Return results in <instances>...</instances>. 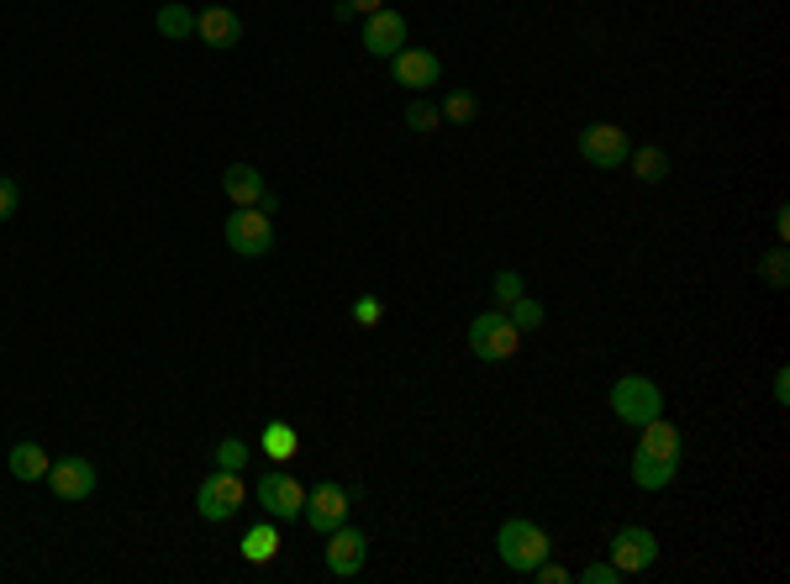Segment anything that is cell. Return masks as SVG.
<instances>
[{
    "label": "cell",
    "instance_id": "6da1fadb",
    "mask_svg": "<svg viewBox=\"0 0 790 584\" xmlns=\"http://www.w3.org/2000/svg\"><path fill=\"white\" fill-rule=\"evenodd\" d=\"M496 547H501V558H507L511 574H532V568L548 558V532L538 522H522V516H511V522H501V532H496Z\"/></svg>",
    "mask_w": 790,
    "mask_h": 584
},
{
    "label": "cell",
    "instance_id": "7a4b0ae2",
    "mask_svg": "<svg viewBox=\"0 0 790 584\" xmlns=\"http://www.w3.org/2000/svg\"><path fill=\"white\" fill-rule=\"evenodd\" d=\"M611 411H617V422L643 426L653 416H664V390L653 380H643V374H622L611 384Z\"/></svg>",
    "mask_w": 790,
    "mask_h": 584
},
{
    "label": "cell",
    "instance_id": "3957f363",
    "mask_svg": "<svg viewBox=\"0 0 790 584\" xmlns=\"http://www.w3.org/2000/svg\"><path fill=\"white\" fill-rule=\"evenodd\" d=\"M517 348H522V332L507 322V311H480L469 322V353L474 359L507 363V359H517Z\"/></svg>",
    "mask_w": 790,
    "mask_h": 584
},
{
    "label": "cell",
    "instance_id": "277c9868",
    "mask_svg": "<svg viewBox=\"0 0 790 584\" xmlns=\"http://www.w3.org/2000/svg\"><path fill=\"white\" fill-rule=\"evenodd\" d=\"M248 490H243V474H227V469H211L196 490V511H201L206 522H232L238 511H243Z\"/></svg>",
    "mask_w": 790,
    "mask_h": 584
},
{
    "label": "cell",
    "instance_id": "5b68a950",
    "mask_svg": "<svg viewBox=\"0 0 790 584\" xmlns=\"http://www.w3.org/2000/svg\"><path fill=\"white\" fill-rule=\"evenodd\" d=\"M227 248H232L238 259H263V253L274 248V222H269V211H259V205H238V211L227 217Z\"/></svg>",
    "mask_w": 790,
    "mask_h": 584
},
{
    "label": "cell",
    "instance_id": "8992f818",
    "mask_svg": "<svg viewBox=\"0 0 790 584\" xmlns=\"http://www.w3.org/2000/svg\"><path fill=\"white\" fill-rule=\"evenodd\" d=\"M253 495H259V505L269 511V522H296V516L306 511V484L296 480V474H284V469L259 474Z\"/></svg>",
    "mask_w": 790,
    "mask_h": 584
},
{
    "label": "cell",
    "instance_id": "52a82bcc",
    "mask_svg": "<svg viewBox=\"0 0 790 584\" xmlns=\"http://www.w3.org/2000/svg\"><path fill=\"white\" fill-rule=\"evenodd\" d=\"M580 159L590 163V169H622L632 153V142L622 127H611V121H590V127H580Z\"/></svg>",
    "mask_w": 790,
    "mask_h": 584
},
{
    "label": "cell",
    "instance_id": "ba28073f",
    "mask_svg": "<svg viewBox=\"0 0 790 584\" xmlns=\"http://www.w3.org/2000/svg\"><path fill=\"white\" fill-rule=\"evenodd\" d=\"M301 516H306V526H311V532H322V537L327 532H338V526L348 522V490L343 484H332V480L317 484V490H306Z\"/></svg>",
    "mask_w": 790,
    "mask_h": 584
},
{
    "label": "cell",
    "instance_id": "9c48e42d",
    "mask_svg": "<svg viewBox=\"0 0 790 584\" xmlns=\"http://www.w3.org/2000/svg\"><path fill=\"white\" fill-rule=\"evenodd\" d=\"M659 558V537H653L649 526H622L617 537H611V564L622 568V574H643V568Z\"/></svg>",
    "mask_w": 790,
    "mask_h": 584
},
{
    "label": "cell",
    "instance_id": "30bf717a",
    "mask_svg": "<svg viewBox=\"0 0 790 584\" xmlns=\"http://www.w3.org/2000/svg\"><path fill=\"white\" fill-rule=\"evenodd\" d=\"M390 74H396V84H406L411 95H427L432 84L443 80V63H438V53H427V48H401V53L390 59Z\"/></svg>",
    "mask_w": 790,
    "mask_h": 584
},
{
    "label": "cell",
    "instance_id": "8fae6325",
    "mask_svg": "<svg viewBox=\"0 0 790 584\" xmlns=\"http://www.w3.org/2000/svg\"><path fill=\"white\" fill-rule=\"evenodd\" d=\"M406 48V17L401 11H369V21H364V53L369 59H396Z\"/></svg>",
    "mask_w": 790,
    "mask_h": 584
},
{
    "label": "cell",
    "instance_id": "7c38bea8",
    "mask_svg": "<svg viewBox=\"0 0 790 584\" xmlns=\"http://www.w3.org/2000/svg\"><path fill=\"white\" fill-rule=\"evenodd\" d=\"M369 558V537L359 532V526H338V532H327V568L338 574V580H348V574H359Z\"/></svg>",
    "mask_w": 790,
    "mask_h": 584
},
{
    "label": "cell",
    "instance_id": "4fadbf2b",
    "mask_svg": "<svg viewBox=\"0 0 790 584\" xmlns=\"http://www.w3.org/2000/svg\"><path fill=\"white\" fill-rule=\"evenodd\" d=\"M48 490H53L59 501L96 495V464H84V459H53V464H48Z\"/></svg>",
    "mask_w": 790,
    "mask_h": 584
},
{
    "label": "cell",
    "instance_id": "5bb4252c",
    "mask_svg": "<svg viewBox=\"0 0 790 584\" xmlns=\"http://www.w3.org/2000/svg\"><path fill=\"white\" fill-rule=\"evenodd\" d=\"M196 38L206 42V48H238L243 42V17L232 11V6H206L201 17H196Z\"/></svg>",
    "mask_w": 790,
    "mask_h": 584
},
{
    "label": "cell",
    "instance_id": "9a60e30c",
    "mask_svg": "<svg viewBox=\"0 0 790 584\" xmlns=\"http://www.w3.org/2000/svg\"><path fill=\"white\" fill-rule=\"evenodd\" d=\"M638 453H649V459H664V464H680V453H686V443H680V426L664 422V416L643 422V426H638Z\"/></svg>",
    "mask_w": 790,
    "mask_h": 584
},
{
    "label": "cell",
    "instance_id": "2e32d148",
    "mask_svg": "<svg viewBox=\"0 0 790 584\" xmlns=\"http://www.w3.org/2000/svg\"><path fill=\"white\" fill-rule=\"evenodd\" d=\"M222 190L232 205H259L263 201V174L253 169V163H232L222 174Z\"/></svg>",
    "mask_w": 790,
    "mask_h": 584
},
{
    "label": "cell",
    "instance_id": "e0dca14e",
    "mask_svg": "<svg viewBox=\"0 0 790 584\" xmlns=\"http://www.w3.org/2000/svg\"><path fill=\"white\" fill-rule=\"evenodd\" d=\"M6 464H11V474H17L21 484H38V480H48V453H42L38 443H17L11 453H6Z\"/></svg>",
    "mask_w": 790,
    "mask_h": 584
},
{
    "label": "cell",
    "instance_id": "ac0fdd59",
    "mask_svg": "<svg viewBox=\"0 0 790 584\" xmlns=\"http://www.w3.org/2000/svg\"><path fill=\"white\" fill-rule=\"evenodd\" d=\"M680 474V464H664V459H649V453H632V484L638 490H669Z\"/></svg>",
    "mask_w": 790,
    "mask_h": 584
},
{
    "label": "cell",
    "instance_id": "d6986e66",
    "mask_svg": "<svg viewBox=\"0 0 790 584\" xmlns=\"http://www.w3.org/2000/svg\"><path fill=\"white\" fill-rule=\"evenodd\" d=\"M274 553H280V532H274V522L243 532V558L248 564H274Z\"/></svg>",
    "mask_w": 790,
    "mask_h": 584
},
{
    "label": "cell",
    "instance_id": "ffe728a7",
    "mask_svg": "<svg viewBox=\"0 0 790 584\" xmlns=\"http://www.w3.org/2000/svg\"><path fill=\"white\" fill-rule=\"evenodd\" d=\"M628 163H632V174H638L643 184H659L669 174V153H664V148H653V142H649V148H632Z\"/></svg>",
    "mask_w": 790,
    "mask_h": 584
},
{
    "label": "cell",
    "instance_id": "44dd1931",
    "mask_svg": "<svg viewBox=\"0 0 790 584\" xmlns=\"http://www.w3.org/2000/svg\"><path fill=\"white\" fill-rule=\"evenodd\" d=\"M159 32L169 42H184V38H196V11L190 6H180V0H169L159 11Z\"/></svg>",
    "mask_w": 790,
    "mask_h": 584
},
{
    "label": "cell",
    "instance_id": "7402d4cb",
    "mask_svg": "<svg viewBox=\"0 0 790 584\" xmlns=\"http://www.w3.org/2000/svg\"><path fill=\"white\" fill-rule=\"evenodd\" d=\"M211 464L227 469V474H243V469L253 464V447H248L243 437H222V443H217V453H211Z\"/></svg>",
    "mask_w": 790,
    "mask_h": 584
},
{
    "label": "cell",
    "instance_id": "603a6c76",
    "mask_svg": "<svg viewBox=\"0 0 790 584\" xmlns=\"http://www.w3.org/2000/svg\"><path fill=\"white\" fill-rule=\"evenodd\" d=\"M259 447L274 459V464H280V459H296V432H290L284 422H269L263 426V437H259Z\"/></svg>",
    "mask_w": 790,
    "mask_h": 584
},
{
    "label": "cell",
    "instance_id": "cb8c5ba5",
    "mask_svg": "<svg viewBox=\"0 0 790 584\" xmlns=\"http://www.w3.org/2000/svg\"><path fill=\"white\" fill-rule=\"evenodd\" d=\"M501 311H507V322L517 326V332H538V326H543V305L532 301V295H517V301L501 305Z\"/></svg>",
    "mask_w": 790,
    "mask_h": 584
},
{
    "label": "cell",
    "instance_id": "d4e9b609",
    "mask_svg": "<svg viewBox=\"0 0 790 584\" xmlns=\"http://www.w3.org/2000/svg\"><path fill=\"white\" fill-rule=\"evenodd\" d=\"M438 121H443V111L427 101V95H417V101L406 105V127H411V132H438Z\"/></svg>",
    "mask_w": 790,
    "mask_h": 584
},
{
    "label": "cell",
    "instance_id": "484cf974",
    "mask_svg": "<svg viewBox=\"0 0 790 584\" xmlns=\"http://www.w3.org/2000/svg\"><path fill=\"white\" fill-rule=\"evenodd\" d=\"M764 284H770L774 295H786V284H790V259H786V242L774 248L770 259H764Z\"/></svg>",
    "mask_w": 790,
    "mask_h": 584
},
{
    "label": "cell",
    "instance_id": "4316f807",
    "mask_svg": "<svg viewBox=\"0 0 790 584\" xmlns=\"http://www.w3.org/2000/svg\"><path fill=\"white\" fill-rule=\"evenodd\" d=\"M438 111H443L448 121H474V111H480V101H474L469 90H453V95H448V101L438 105Z\"/></svg>",
    "mask_w": 790,
    "mask_h": 584
},
{
    "label": "cell",
    "instance_id": "83f0119b",
    "mask_svg": "<svg viewBox=\"0 0 790 584\" xmlns=\"http://www.w3.org/2000/svg\"><path fill=\"white\" fill-rule=\"evenodd\" d=\"M580 580H586V584H622L628 574L611 564V558H601V564H586V568H580Z\"/></svg>",
    "mask_w": 790,
    "mask_h": 584
},
{
    "label": "cell",
    "instance_id": "f1b7e54d",
    "mask_svg": "<svg viewBox=\"0 0 790 584\" xmlns=\"http://www.w3.org/2000/svg\"><path fill=\"white\" fill-rule=\"evenodd\" d=\"M517 295H522V274H517V269H501V274H496V301L511 305Z\"/></svg>",
    "mask_w": 790,
    "mask_h": 584
},
{
    "label": "cell",
    "instance_id": "f546056e",
    "mask_svg": "<svg viewBox=\"0 0 790 584\" xmlns=\"http://www.w3.org/2000/svg\"><path fill=\"white\" fill-rule=\"evenodd\" d=\"M17 205H21L17 180H0V222H11V217H17Z\"/></svg>",
    "mask_w": 790,
    "mask_h": 584
},
{
    "label": "cell",
    "instance_id": "4dcf8cb0",
    "mask_svg": "<svg viewBox=\"0 0 790 584\" xmlns=\"http://www.w3.org/2000/svg\"><path fill=\"white\" fill-rule=\"evenodd\" d=\"M353 316H359V322H364V326H374V322H380V316H386V305L374 301V295H364V301L353 305Z\"/></svg>",
    "mask_w": 790,
    "mask_h": 584
},
{
    "label": "cell",
    "instance_id": "1f68e13d",
    "mask_svg": "<svg viewBox=\"0 0 790 584\" xmlns=\"http://www.w3.org/2000/svg\"><path fill=\"white\" fill-rule=\"evenodd\" d=\"M532 574H538V580H543V584H569V568L548 564V558H543V564H538V568H532Z\"/></svg>",
    "mask_w": 790,
    "mask_h": 584
},
{
    "label": "cell",
    "instance_id": "d6a6232c",
    "mask_svg": "<svg viewBox=\"0 0 790 584\" xmlns=\"http://www.w3.org/2000/svg\"><path fill=\"white\" fill-rule=\"evenodd\" d=\"M774 401H780V405H790V374H786V369L774 374Z\"/></svg>",
    "mask_w": 790,
    "mask_h": 584
},
{
    "label": "cell",
    "instance_id": "836d02e7",
    "mask_svg": "<svg viewBox=\"0 0 790 584\" xmlns=\"http://www.w3.org/2000/svg\"><path fill=\"white\" fill-rule=\"evenodd\" d=\"M774 232H780V242L790 238V211H786V205H780V211H774Z\"/></svg>",
    "mask_w": 790,
    "mask_h": 584
},
{
    "label": "cell",
    "instance_id": "e575fe53",
    "mask_svg": "<svg viewBox=\"0 0 790 584\" xmlns=\"http://www.w3.org/2000/svg\"><path fill=\"white\" fill-rule=\"evenodd\" d=\"M332 17H338V21H353L359 11H353V0H338V6H332Z\"/></svg>",
    "mask_w": 790,
    "mask_h": 584
},
{
    "label": "cell",
    "instance_id": "d590c367",
    "mask_svg": "<svg viewBox=\"0 0 790 584\" xmlns=\"http://www.w3.org/2000/svg\"><path fill=\"white\" fill-rule=\"evenodd\" d=\"M380 6H386V0H353V11H364V17L369 11H380Z\"/></svg>",
    "mask_w": 790,
    "mask_h": 584
}]
</instances>
